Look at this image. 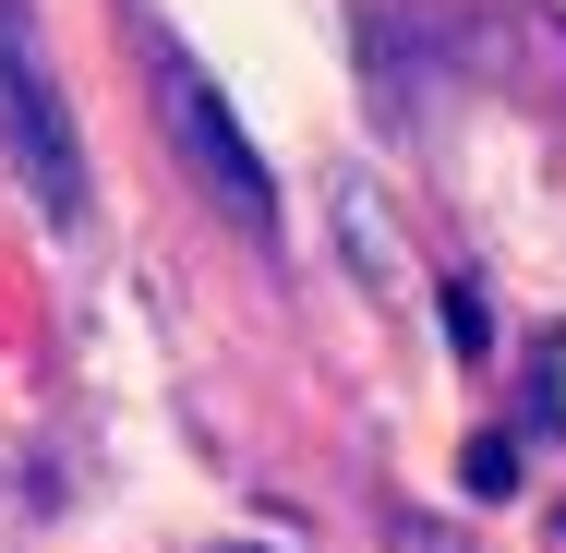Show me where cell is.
<instances>
[{
  "label": "cell",
  "instance_id": "1",
  "mask_svg": "<svg viewBox=\"0 0 566 553\" xmlns=\"http://www.w3.org/2000/svg\"><path fill=\"white\" fill-rule=\"evenodd\" d=\"M0 157H12V181L36 193L49 228L85 217V132H73V97H61V73H49L36 24L12 0H0Z\"/></svg>",
  "mask_w": 566,
  "mask_h": 553
},
{
  "label": "cell",
  "instance_id": "2",
  "mask_svg": "<svg viewBox=\"0 0 566 553\" xmlns=\"http://www.w3.org/2000/svg\"><path fill=\"white\" fill-rule=\"evenodd\" d=\"M157 109H169V145H181V169L206 181V205H218L229 228H253V241H265V228H277V169L253 157V132L229 120V97L193 73V61H169V73H157Z\"/></svg>",
  "mask_w": 566,
  "mask_h": 553
},
{
  "label": "cell",
  "instance_id": "3",
  "mask_svg": "<svg viewBox=\"0 0 566 553\" xmlns=\"http://www.w3.org/2000/svg\"><path fill=\"white\" fill-rule=\"evenodd\" d=\"M338 241H349V277H374V289L398 277V228L374 217V193H338Z\"/></svg>",
  "mask_w": 566,
  "mask_h": 553
},
{
  "label": "cell",
  "instance_id": "4",
  "mask_svg": "<svg viewBox=\"0 0 566 553\" xmlns=\"http://www.w3.org/2000/svg\"><path fill=\"white\" fill-rule=\"evenodd\" d=\"M434 301H447V337L470 349V361H482V349H494V313H482V289H470V277H447Z\"/></svg>",
  "mask_w": 566,
  "mask_h": 553
},
{
  "label": "cell",
  "instance_id": "5",
  "mask_svg": "<svg viewBox=\"0 0 566 553\" xmlns=\"http://www.w3.org/2000/svg\"><path fill=\"white\" fill-rule=\"evenodd\" d=\"M458 481H470V493H506V481H518V434H482L458 457Z\"/></svg>",
  "mask_w": 566,
  "mask_h": 553
},
{
  "label": "cell",
  "instance_id": "6",
  "mask_svg": "<svg viewBox=\"0 0 566 553\" xmlns=\"http://www.w3.org/2000/svg\"><path fill=\"white\" fill-rule=\"evenodd\" d=\"M386 553H470V530H447V518H386Z\"/></svg>",
  "mask_w": 566,
  "mask_h": 553
},
{
  "label": "cell",
  "instance_id": "7",
  "mask_svg": "<svg viewBox=\"0 0 566 553\" xmlns=\"http://www.w3.org/2000/svg\"><path fill=\"white\" fill-rule=\"evenodd\" d=\"M218 553H277V542H218Z\"/></svg>",
  "mask_w": 566,
  "mask_h": 553
}]
</instances>
